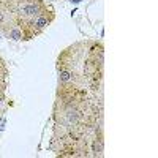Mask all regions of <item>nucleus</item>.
Masks as SVG:
<instances>
[{"mask_svg":"<svg viewBox=\"0 0 158 158\" xmlns=\"http://www.w3.org/2000/svg\"><path fill=\"white\" fill-rule=\"evenodd\" d=\"M49 149L62 158H101L104 155L103 94L57 82Z\"/></svg>","mask_w":158,"mask_h":158,"instance_id":"nucleus-1","label":"nucleus"},{"mask_svg":"<svg viewBox=\"0 0 158 158\" xmlns=\"http://www.w3.org/2000/svg\"><path fill=\"white\" fill-rule=\"evenodd\" d=\"M57 82L73 84L92 94H103L104 44L101 40L85 38L62 49L56 60Z\"/></svg>","mask_w":158,"mask_h":158,"instance_id":"nucleus-2","label":"nucleus"},{"mask_svg":"<svg viewBox=\"0 0 158 158\" xmlns=\"http://www.w3.org/2000/svg\"><path fill=\"white\" fill-rule=\"evenodd\" d=\"M11 6L22 41L38 38L56 21V10L48 0H11Z\"/></svg>","mask_w":158,"mask_h":158,"instance_id":"nucleus-3","label":"nucleus"},{"mask_svg":"<svg viewBox=\"0 0 158 158\" xmlns=\"http://www.w3.org/2000/svg\"><path fill=\"white\" fill-rule=\"evenodd\" d=\"M8 79H10V68H8V65H6V60L0 56V118H2V115L5 112Z\"/></svg>","mask_w":158,"mask_h":158,"instance_id":"nucleus-4","label":"nucleus"},{"mask_svg":"<svg viewBox=\"0 0 158 158\" xmlns=\"http://www.w3.org/2000/svg\"><path fill=\"white\" fill-rule=\"evenodd\" d=\"M71 2H73V0H71ZM74 2H79V0H74Z\"/></svg>","mask_w":158,"mask_h":158,"instance_id":"nucleus-5","label":"nucleus"}]
</instances>
